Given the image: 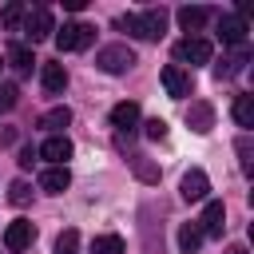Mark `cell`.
I'll return each instance as SVG.
<instances>
[{"label": "cell", "mask_w": 254, "mask_h": 254, "mask_svg": "<svg viewBox=\"0 0 254 254\" xmlns=\"http://www.w3.org/2000/svg\"><path fill=\"white\" fill-rule=\"evenodd\" d=\"M119 28H127V32H131V36H139V40H159V36H163V28H167V12H163V8L127 12V16L119 20Z\"/></svg>", "instance_id": "obj_1"}, {"label": "cell", "mask_w": 254, "mask_h": 254, "mask_svg": "<svg viewBox=\"0 0 254 254\" xmlns=\"http://www.w3.org/2000/svg\"><path fill=\"white\" fill-rule=\"evenodd\" d=\"M95 67L107 71V75H123V71L135 67V52H131L127 44H107V48L95 52Z\"/></svg>", "instance_id": "obj_2"}, {"label": "cell", "mask_w": 254, "mask_h": 254, "mask_svg": "<svg viewBox=\"0 0 254 254\" xmlns=\"http://www.w3.org/2000/svg\"><path fill=\"white\" fill-rule=\"evenodd\" d=\"M91 40H95V28H91V24L71 20V24H64V28H56V48H60V52H79V48H87Z\"/></svg>", "instance_id": "obj_3"}, {"label": "cell", "mask_w": 254, "mask_h": 254, "mask_svg": "<svg viewBox=\"0 0 254 254\" xmlns=\"http://www.w3.org/2000/svg\"><path fill=\"white\" fill-rule=\"evenodd\" d=\"M210 44L202 40V36H187V40H179V48H175V60L179 64H210Z\"/></svg>", "instance_id": "obj_4"}, {"label": "cell", "mask_w": 254, "mask_h": 254, "mask_svg": "<svg viewBox=\"0 0 254 254\" xmlns=\"http://www.w3.org/2000/svg\"><path fill=\"white\" fill-rule=\"evenodd\" d=\"M56 28H52V12L48 8H32V12H24V36L32 40V44H40V40H48Z\"/></svg>", "instance_id": "obj_5"}, {"label": "cell", "mask_w": 254, "mask_h": 254, "mask_svg": "<svg viewBox=\"0 0 254 254\" xmlns=\"http://www.w3.org/2000/svg\"><path fill=\"white\" fill-rule=\"evenodd\" d=\"M32 238H36V226H32L28 218H16V222H8V230H4V250L20 254V250L32 246Z\"/></svg>", "instance_id": "obj_6"}, {"label": "cell", "mask_w": 254, "mask_h": 254, "mask_svg": "<svg viewBox=\"0 0 254 254\" xmlns=\"http://www.w3.org/2000/svg\"><path fill=\"white\" fill-rule=\"evenodd\" d=\"M163 87L171 99H187L190 95V71H183L179 64H167L163 67Z\"/></svg>", "instance_id": "obj_7"}, {"label": "cell", "mask_w": 254, "mask_h": 254, "mask_svg": "<svg viewBox=\"0 0 254 254\" xmlns=\"http://www.w3.org/2000/svg\"><path fill=\"white\" fill-rule=\"evenodd\" d=\"M206 190H210V179H206V171H187L183 175V183H179V194L187 198V202H202L206 198Z\"/></svg>", "instance_id": "obj_8"}, {"label": "cell", "mask_w": 254, "mask_h": 254, "mask_svg": "<svg viewBox=\"0 0 254 254\" xmlns=\"http://www.w3.org/2000/svg\"><path fill=\"white\" fill-rule=\"evenodd\" d=\"M40 159H48L52 167H64L71 159V139L67 135H48L44 147H40Z\"/></svg>", "instance_id": "obj_9"}, {"label": "cell", "mask_w": 254, "mask_h": 254, "mask_svg": "<svg viewBox=\"0 0 254 254\" xmlns=\"http://www.w3.org/2000/svg\"><path fill=\"white\" fill-rule=\"evenodd\" d=\"M222 226H226V206L218 202V198H210L206 206H202V218H198V230H202V238L210 234H222Z\"/></svg>", "instance_id": "obj_10"}, {"label": "cell", "mask_w": 254, "mask_h": 254, "mask_svg": "<svg viewBox=\"0 0 254 254\" xmlns=\"http://www.w3.org/2000/svg\"><path fill=\"white\" fill-rule=\"evenodd\" d=\"M246 20L242 16H222L218 20V36H222V44H234V48H246Z\"/></svg>", "instance_id": "obj_11"}, {"label": "cell", "mask_w": 254, "mask_h": 254, "mask_svg": "<svg viewBox=\"0 0 254 254\" xmlns=\"http://www.w3.org/2000/svg\"><path fill=\"white\" fill-rule=\"evenodd\" d=\"M135 123H139V103L123 99V103L111 107V127H115V131H131Z\"/></svg>", "instance_id": "obj_12"}, {"label": "cell", "mask_w": 254, "mask_h": 254, "mask_svg": "<svg viewBox=\"0 0 254 254\" xmlns=\"http://www.w3.org/2000/svg\"><path fill=\"white\" fill-rule=\"evenodd\" d=\"M67 187H71L67 167H48V171L40 175V190H48V194H64Z\"/></svg>", "instance_id": "obj_13"}, {"label": "cell", "mask_w": 254, "mask_h": 254, "mask_svg": "<svg viewBox=\"0 0 254 254\" xmlns=\"http://www.w3.org/2000/svg\"><path fill=\"white\" fill-rule=\"evenodd\" d=\"M187 123H190L198 135H206V131L214 127V107H210V103H190V107H187Z\"/></svg>", "instance_id": "obj_14"}, {"label": "cell", "mask_w": 254, "mask_h": 254, "mask_svg": "<svg viewBox=\"0 0 254 254\" xmlns=\"http://www.w3.org/2000/svg\"><path fill=\"white\" fill-rule=\"evenodd\" d=\"M40 83H44V91H64L67 87V71H64V64H44L40 67Z\"/></svg>", "instance_id": "obj_15"}, {"label": "cell", "mask_w": 254, "mask_h": 254, "mask_svg": "<svg viewBox=\"0 0 254 254\" xmlns=\"http://www.w3.org/2000/svg\"><path fill=\"white\" fill-rule=\"evenodd\" d=\"M206 20H210V8H202V4H187V8H179V24H183L187 32H198Z\"/></svg>", "instance_id": "obj_16"}, {"label": "cell", "mask_w": 254, "mask_h": 254, "mask_svg": "<svg viewBox=\"0 0 254 254\" xmlns=\"http://www.w3.org/2000/svg\"><path fill=\"white\" fill-rule=\"evenodd\" d=\"M234 123H238L242 131L254 127V95H238V99H234Z\"/></svg>", "instance_id": "obj_17"}, {"label": "cell", "mask_w": 254, "mask_h": 254, "mask_svg": "<svg viewBox=\"0 0 254 254\" xmlns=\"http://www.w3.org/2000/svg\"><path fill=\"white\" fill-rule=\"evenodd\" d=\"M179 246H183V254H194V250L202 246V230H198V222H183V226H179Z\"/></svg>", "instance_id": "obj_18"}, {"label": "cell", "mask_w": 254, "mask_h": 254, "mask_svg": "<svg viewBox=\"0 0 254 254\" xmlns=\"http://www.w3.org/2000/svg\"><path fill=\"white\" fill-rule=\"evenodd\" d=\"M67 123H71V111L67 107H52V111L40 115V127H48V131H64Z\"/></svg>", "instance_id": "obj_19"}, {"label": "cell", "mask_w": 254, "mask_h": 254, "mask_svg": "<svg viewBox=\"0 0 254 254\" xmlns=\"http://www.w3.org/2000/svg\"><path fill=\"white\" fill-rule=\"evenodd\" d=\"M91 254H123V238L119 234H95L91 238Z\"/></svg>", "instance_id": "obj_20"}, {"label": "cell", "mask_w": 254, "mask_h": 254, "mask_svg": "<svg viewBox=\"0 0 254 254\" xmlns=\"http://www.w3.org/2000/svg\"><path fill=\"white\" fill-rule=\"evenodd\" d=\"M8 64H12L16 71H32L36 60H32V52H28L24 44H12V48H8Z\"/></svg>", "instance_id": "obj_21"}, {"label": "cell", "mask_w": 254, "mask_h": 254, "mask_svg": "<svg viewBox=\"0 0 254 254\" xmlns=\"http://www.w3.org/2000/svg\"><path fill=\"white\" fill-rule=\"evenodd\" d=\"M242 64H246V48H242L234 60H222V64H214V75H218V79H230L234 71H242Z\"/></svg>", "instance_id": "obj_22"}, {"label": "cell", "mask_w": 254, "mask_h": 254, "mask_svg": "<svg viewBox=\"0 0 254 254\" xmlns=\"http://www.w3.org/2000/svg\"><path fill=\"white\" fill-rule=\"evenodd\" d=\"M131 167H135V175H139L143 183H159V167H151L147 155H131Z\"/></svg>", "instance_id": "obj_23"}, {"label": "cell", "mask_w": 254, "mask_h": 254, "mask_svg": "<svg viewBox=\"0 0 254 254\" xmlns=\"http://www.w3.org/2000/svg\"><path fill=\"white\" fill-rule=\"evenodd\" d=\"M56 254H79V230H64L56 238Z\"/></svg>", "instance_id": "obj_24"}, {"label": "cell", "mask_w": 254, "mask_h": 254, "mask_svg": "<svg viewBox=\"0 0 254 254\" xmlns=\"http://www.w3.org/2000/svg\"><path fill=\"white\" fill-rule=\"evenodd\" d=\"M28 198H32V187H28L24 179H16V183L8 187V202H12V206H24Z\"/></svg>", "instance_id": "obj_25"}, {"label": "cell", "mask_w": 254, "mask_h": 254, "mask_svg": "<svg viewBox=\"0 0 254 254\" xmlns=\"http://www.w3.org/2000/svg\"><path fill=\"white\" fill-rule=\"evenodd\" d=\"M20 20H24V4H16V0H12V4L0 12V24H4V28H20Z\"/></svg>", "instance_id": "obj_26"}, {"label": "cell", "mask_w": 254, "mask_h": 254, "mask_svg": "<svg viewBox=\"0 0 254 254\" xmlns=\"http://www.w3.org/2000/svg\"><path fill=\"white\" fill-rule=\"evenodd\" d=\"M147 139H167V119H147Z\"/></svg>", "instance_id": "obj_27"}, {"label": "cell", "mask_w": 254, "mask_h": 254, "mask_svg": "<svg viewBox=\"0 0 254 254\" xmlns=\"http://www.w3.org/2000/svg\"><path fill=\"white\" fill-rule=\"evenodd\" d=\"M16 95H20L16 83H0V111H8V107L16 103Z\"/></svg>", "instance_id": "obj_28"}, {"label": "cell", "mask_w": 254, "mask_h": 254, "mask_svg": "<svg viewBox=\"0 0 254 254\" xmlns=\"http://www.w3.org/2000/svg\"><path fill=\"white\" fill-rule=\"evenodd\" d=\"M238 155H242V171L250 175V135H238Z\"/></svg>", "instance_id": "obj_29"}, {"label": "cell", "mask_w": 254, "mask_h": 254, "mask_svg": "<svg viewBox=\"0 0 254 254\" xmlns=\"http://www.w3.org/2000/svg\"><path fill=\"white\" fill-rule=\"evenodd\" d=\"M32 159H36V151H32V147H24V151H20V159H16V163H20V167H32Z\"/></svg>", "instance_id": "obj_30"}, {"label": "cell", "mask_w": 254, "mask_h": 254, "mask_svg": "<svg viewBox=\"0 0 254 254\" xmlns=\"http://www.w3.org/2000/svg\"><path fill=\"white\" fill-rule=\"evenodd\" d=\"M226 254H246V246H242V242H238V246H230V250H226Z\"/></svg>", "instance_id": "obj_31"}]
</instances>
